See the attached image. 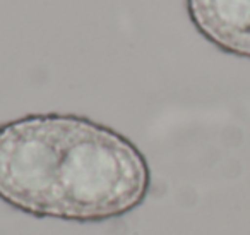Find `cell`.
Here are the masks:
<instances>
[{
    "mask_svg": "<svg viewBox=\"0 0 250 235\" xmlns=\"http://www.w3.org/2000/svg\"><path fill=\"white\" fill-rule=\"evenodd\" d=\"M149 187L139 148L87 117L33 114L0 125V199L18 211L101 223L139 208Z\"/></svg>",
    "mask_w": 250,
    "mask_h": 235,
    "instance_id": "1",
    "label": "cell"
},
{
    "mask_svg": "<svg viewBox=\"0 0 250 235\" xmlns=\"http://www.w3.org/2000/svg\"><path fill=\"white\" fill-rule=\"evenodd\" d=\"M194 28L229 55L250 60V0H185Z\"/></svg>",
    "mask_w": 250,
    "mask_h": 235,
    "instance_id": "2",
    "label": "cell"
}]
</instances>
